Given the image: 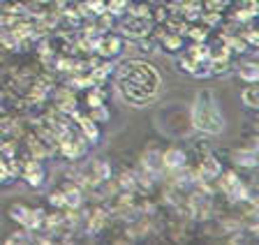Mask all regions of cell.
I'll use <instances>...</instances> for the list:
<instances>
[{"label":"cell","mask_w":259,"mask_h":245,"mask_svg":"<svg viewBox=\"0 0 259 245\" xmlns=\"http://www.w3.org/2000/svg\"><path fill=\"white\" fill-rule=\"evenodd\" d=\"M160 88V74L148 63L130 60L118 70V90L132 104H144Z\"/></svg>","instance_id":"cell-1"},{"label":"cell","mask_w":259,"mask_h":245,"mask_svg":"<svg viewBox=\"0 0 259 245\" xmlns=\"http://www.w3.org/2000/svg\"><path fill=\"white\" fill-rule=\"evenodd\" d=\"M192 123L204 134H222L225 130V116L220 114L218 100L210 90H201L192 104Z\"/></svg>","instance_id":"cell-2"},{"label":"cell","mask_w":259,"mask_h":245,"mask_svg":"<svg viewBox=\"0 0 259 245\" xmlns=\"http://www.w3.org/2000/svg\"><path fill=\"white\" fill-rule=\"evenodd\" d=\"M120 30H123V35H127V37L144 39L146 35H148V30H151V17H132V14H130V19L123 21Z\"/></svg>","instance_id":"cell-3"},{"label":"cell","mask_w":259,"mask_h":245,"mask_svg":"<svg viewBox=\"0 0 259 245\" xmlns=\"http://www.w3.org/2000/svg\"><path fill=\"white\" fill-rule=\"evenodd\" d=\"M95 51L102 58H116V56L123 51V39L118 35H102V37L95 39Z\"/></svg>","instance_id":"cell-4"},{"label":"cell","mask_w":259,"mask_h":245,"mask_svg":"<svg viewBox=\"0 0 259 245\" xmlns=\"http://www.w3.org/2000/svg\"><path fill=\"white\" fill-rule=\"evenodd\" d=\"M162 167H167V169H181L185 167V151L183 148H167V151L162 153Z\"/></svg>","instance_id":"cell-5"},{"label":"cell","mask_w":259,"mask_h":245,"mask_svg":"<svg viewBox=\"0 0 259 245\" xmlns=\"http://www.w3.org/2000/svg\"><path fill=\"white\" fill-rule=\"evenodd\" d=\"M76 118H79V127H81V132L86 134V139L95 143L97 139H100V130H97V123H95L93 118H81L79 114H76Z\"/></svg>","instance_id":"cell-6"},{"label":"cell","mask_w":259,"mask_h":245,"mask_svg":"<svg viewBox=\"0 0 259 245\" xmlns=\"http://www.w3.org/2000/svg\"><path fill=\"white\" fill-rule=\"evenodd\" d=\"M26 180H28V185H32V187H39L44 183V171L37 162H30L26 167Z\"/></svg>","instance_id":"cell-7"},{"label":"cell","mask_w":259,"mask_h":245,"mask_svg":"<svg viewBox=\"0 0 259 245\" xmlns=\"http://www.w3.org/2000/svg\"><path fill=\"white\" fill-rule=\"evenodd\" d=\"M241 102L248 107V109H257L259 107V88L254 83H250L248 88L241 90Z\"/></svg>","instance_id":"cell-8"},{"label":"cell","mask_w":259,"mask_h":245,"mask_svg":"<svg viewBox=\"0 0 259 245\" xmlns=\"http://www.w3.org/2000/svg\"><path fill=\"white\" fill-rule=\"evenodd\" d=\"M162 46L167 51H181L185 46V42H183V35H178V33H167L164 37H162Z\"/></svg>","instance_id":"cell-9"},{"label":"cell","mask_w":259,"mask_h":245,"mask_svg":"<svg viewBox=\"0 0 259 245\" xmlns=\"http://www.w3.org/2000/svg\"><path fill=\"white\" fill-rule=\"evenodd\" d=\"M220 162H218L215 158H204V162H201V174H204V178H218L220 176Z\"/></svg>","instance_id":"cell-10"},{"label":"cell","mask_w":259,"mask_h":245,"mask_svg":"<svg viewBox=\"0 0 259 245\" xmlns=\"http://www.w3.org/2000/svg\"><path fill=\"white\" fill-rule=\"evenodd\" d=\"M238 76H241L243 81H248V83H257L259 81V67H257V63H245V65H241Z\"/></svg>","instance_id":"cell-11"},{"label":"cell","mask_w":259,"mask_h":245,"mask_svg":"<svg viewBox=\"0 0 259 245\" xmlns=\"http://www.w3.org/2000/svg\"><path fill=\"white\" fill-rule=\"evenodd\" d=\"M28 215H30V208L23 206V204H12L10 206V218L16 220L19 224H23V227H26V222H28Z\"/></svg>","instance_id":"cell-12"},{"label":"cell","mask_w":259,"mask_h":245,"mask_svg":"<svg viewBox=\"0 0 259 245\" xmlns=\"http://www.w3.org/2000/svg\"><path fill=\"white\" fill-rule=\"evenodd\" d=\"M63 194H65V206H74V208H79L81 206V202H83V197H81V192H79V187H65L63 190Z\"/></svg>","instance_id":"cell-13"},{"label":"cell","mask_w":259,"mask_h":245,"mask_svg":"<svg viewBox=\"0 0 259 245\" xmlns=\"http://www.w3.org/2000/svg\"><path fill=\"white\" fill-rule=\"evenodd\" d=\"M236 162L243 167H257V153L252 151H236Z\"/></svg>","instance_id":"cell-14"},{"label":"cell","mask_w":259,"mask_h":245,"mask_svg":"<svg viewBox=\"0 0 259 245\" xmlns=\"http://www.w3.org/2000/svg\"><path fill=\"white\" fill-rule=\"evenodd\" d=\"M130 7V0H109L107 3V14H116V17H120V14H125Z\"/></svg>","instance_id":"cell-15"},{"label":"cell","mask_w":259,"mask_h":245,"mask_svg":"<svg viewBox=\"0 0 259 245\" xmlns=\"http://www.w3.org/2000/svg\"><path fill=\"white\" fill-rule=\"evenodd\" d=\"M86 10H91V14H97V17H100V14H104V12H107V0H86Z\"/></svg>","instance_id":"cell-16"},{"label":"cell","mask_w":259,"mask_h":245,"mask_svg":"<svg viewBox=\"0 0 259 245\" xmlns=\"http://www.w3.org/2000/svg\"><path fill=\"white\" fill-rule=\"evenodd\" d=\"M204 5L208 12H220L222 14V10L229 5V0H204Z\"/></svg>","instance_id":"cell-17"},{"label":"cell","mask_w":259,"mask_h":245,"mask_svg":"<svg viewBox=\"0 0 259 245\" xmlns=\"http://www.w3.org/2000/svg\"><path fill=\"white\" fill-rule=\"evenodd\" d=\"M188 35L190 39H194V42H204L206 39V30H201V28H188Z\"/></svg>","instance_id":"cell-18"},{"label":"cell","mask_w":259,"mask_h":245,"mask_svg":"<svg viewBox=\"0 0 259 245\" xmlns=\"http://www.w3.org/2000/svg\"><path fill=\"white\" fill-rule=\"evenodd\" d=\"M49 202L54 204V206H65V194H63V190L51 192V197H49Z\"/></svg>","instance_id":"cell-19"},{"label":"cell","mask_w":259,"mask_h":245,"mask_svg":"<svg viewBox=\"0 0 259 245\" xmlns=\"http://www.w3.org/2000/svg\"><path fill=\"white\" fill-rule=\"evenodd\" d=\"M100 104H102V97H100V93H97V90H93V93H88V107H100Z\"/></svg>","instance_id":"cell-20"},{"label":"cell","mask_w":259,"mask_h":245,"mask_svg":"<svg viewBox=\"0 0 259 245\" xmlns=\"http://www.w3.org/2000/svg\"><path fill=\"white\" fill-rule=\"evenodd\" d=\"M144 3H155V0H144Z\"/></svg>","instance_id":"cell-21"},{"label":"cell","mask_w":259,"mask_h":245,"mask_svg":"<svg viewBox=\"0 0 259 245\" xmlns=\"http://www.w3.org/2000/svg\"><path fill=\"white\" fill-rule=\"evenodd\" d=\"M241 3H243V0H241Z\"/></svg>","instance_id":"cell-22"}]
</instances>
